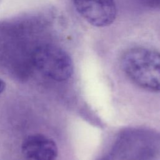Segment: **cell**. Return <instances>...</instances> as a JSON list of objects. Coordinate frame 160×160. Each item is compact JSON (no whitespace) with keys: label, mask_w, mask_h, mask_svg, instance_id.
<instances>
[{"label":"cell","mask_w":160,"mask_h":160,"mask_svg":"<svg viewBox=\"0 0 160 160\" xmlns=\"http://www.w3.org/2000/svg\"><path fill=\"white\" fill-rule=\"evenodd\" d=\"M22 152L28 160H57L59 148L52 139L36 134L29 135L24 139Z\"/></svg>","instance_id":"5"},{"label":"cell","mask_w":160,"mask_h":160,"mask_svg":"<svg viewBox=\"0 0 160 160\" xmlns=\"http://www.w3.org/2000/svg\"><path fill=\"white\" fill-rule=\"evenodd\" d=\"M78 12L90 24L106 27L116 19L117 9L114 0H72Z\"/></svg>","instance_id":"4"},{"label":"cell","mask_w":160,"mask_h":160,"mask_svg":"<svg viewBox=\"0 0 160 160\" xmlns=\"http://www.w3.org/2000/svg\"><path fill=\"white\" fill-rule=\"evenodd\" d=\"M32 60L36 68L49 79L82 89L81 80L76 76L74 62L63 49L54 45H42L34 51Z\"/></svg>","instance_id":"3"},{"label":"cell","mask_w":160,"mask_h":160,"mask_svg":"<svg viewBox=\"0 0 160 160\" xmlns=\"http://www.w3.org/2000/svg\"><path fill=\"white\" fill-rule=\"evenodd\" d=\"M96 160H160V131L129 125L115 132Z\"/></svg>","instance_id":"2"},{"label":"cell","mask_w":160,"mask_h":160,"mask_svg":"<svg viewBox=\"0 0 160 160\" xmlns=\"http://www.w3.org/2000/svg\"><path fill=\"white\" fill-rule=\"evenodd\" d=\"M106 82L118 116L129 125L160 131V52L135 47L120 56Z\"/></svg>","instance_id":"1"},{"label":"cell","mask_w":160,"mask_h":160,"mask_svg":"<svg viewBox=\"0 0 160 160\" xmlns=\"http://www.w3.org/2000/svg\"><path fill=\"white\" fill-rule=\"evenodd\" d=\"M5 88V82L0 79V93H1Z\"/></svg>","instance_id":"6"}]
</instances>
